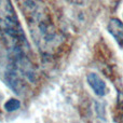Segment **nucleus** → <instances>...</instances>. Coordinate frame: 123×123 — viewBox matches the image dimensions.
I'll return each mask as SVG.
<instances>
[{
  "mask_svg": "<svg viewBox=\"0 0 123 123\" xmlns=\"http://www.w3.org/2000/svg\"><path fill=\"white\" fill-rule=\"evenodd\" d=\"M34 43L43 56H52L62 48L64 36L57 30L43 0H16Z\"/></svg>",
  "mask_w": 123,
  "mask_h": 123,
  "instance_id": "obj_1",
  "label": "nucleus"
},
{
  "mask_svg": "<svg viewBox=\"0 0 123 123\" xmlns=\"http://www.w3.org/2000/svg\"><path fill=\"white\" fill-rule=\"evenodd\" d=\"M0 76L17 95H25L37 80V71L28 52L6 51L0 63Z\"/></svg>",
  "mask_w": 123,
  "mask_h": 123,
  "instance_id": "obj_2",
  "label": "nucleus"
},
{
  "mask_svg": "<svg viewBox=\"0 0 123 123\" xmlns=\"http://www.w3.org/2000/svg\"><path fill=\"white\" fill-rule=\"evenodd\" d=\"M0 34L8 51L30 52L29 44L11 0H0Z\"/></svg>",
  "mask_w": 123,
  "mask_h": 123,
  "instance_id": "obj_3",
  "label": "nucleus"
},
{
  "mask_svg": "<svg viewBox=\"0 0 123 123\" xmlns=\"http://www.w3.org/2000/svg\"><path fill=\"white\" fill-rule=\"evenodd\" d=\"M86 80L89 85L92 87V90L94 91V93L98 96H104L107 93V85L105 83V81L98 76L97 74H87Z\"/></svg>",
  "mask_w": 123,
  "mask_h": 123,
  "instance_id": "obj_4",
  "label": "nucleus"
},
{
  "mask_svg": "<svg viewBox=\"0 0 123 123\" xmlns=\"http://www.w3.org/2000/svg\"><path fill=\"white\" fill-rule=\"evenodd\" d=\"M108 31L120 45H123V23L119 18H111L107 25Z\"/></svg>",
  "mask_w": 123,
  "mask_h": 123,
  "instance_id": "obj_5",
  "label": "nucleus"
},
{
  "mask_svg": "<svg viewBox=\"0 0 123 123\" xmlns=\"http://www.w3.org/2000/svg\"><path fill=\"white\" fill-rule=\"evenodd\" d=\"M19 107H21V102L18 99H15V98H10L4 104V109L8 112H12V111L17 110Z\"/></svg>",
  "mask_w": 123,
  "mask_h": 123,
  "instance_id": "obj_6",
  "label": "nucleus"
},
{
  "mask_svg": "<svg viewBox=\"0 0 123 123\" xmlns=\"http://www.w3.org/2000/svg\"><path fill=\"white\" fill-rule=\"evenodd\" d=\"M100 3L104 4V6L106 8H110V9H115L118 6L120 0H99Z\"/></svg>",
  "mask_w": 123,
  "mask_h": 123,
  "instance_id": "obj_7",
  "label": "nucleus"
},
{
  "mask_svg": "<svg viewBox=\"0 0 123 123\" xmlns=\"http://www.w3.org/2000/svg\"><path fill=\"white\" fill-rule=\"evenodd\" d=\"M118 107L123 110V90L118 92Z\"/></svg>",
  "mask_w": 123,
  "mask_h": 123,
  "instance_id": "obj_8",
  "label": "nucleus"
},
{
  "mask_svg": "<svg viewBox=\"0 0 123 123\" xmlns=\"http://www.w3.org/2000/svg\"><path fill=\"white\" fill-rule=\"evenodd\" d=\"M71 1L77 2V3H82V2H83V0H71Z\"/></svg>",
  "mask_w": 123,
  "mask_h": 123,
  "instance_id": "obj_9",
  "label": "nucleus"
}]
</instances>
